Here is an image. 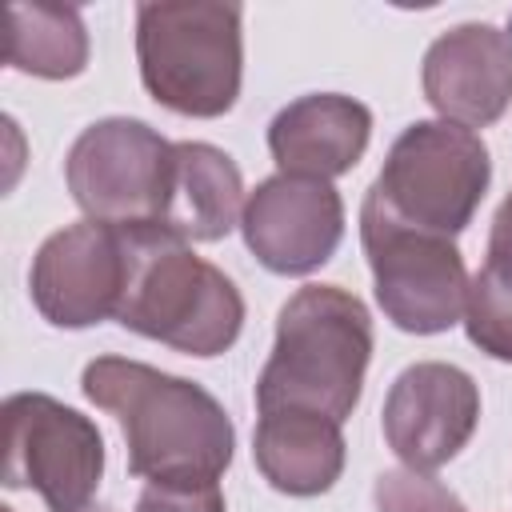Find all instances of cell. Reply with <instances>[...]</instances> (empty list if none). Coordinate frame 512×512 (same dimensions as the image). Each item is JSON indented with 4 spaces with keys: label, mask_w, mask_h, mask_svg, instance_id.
<instances>
[{
    "label": "cell",
    "mask_w": 512,
    "mask_h": 512,
    "mask_svg": "<svg viewBox=\"0 0 512 512\" xmlns=\"http://www.w3.org/2000/svg\"><path fill=\"white\" fill-rule=\"evenodd\" d=\"M80 388L116 416L132 476L148 484H216L228 472L236 428L224 404L196 380L128 356H96Z\"/></svg>",
    "instance_id": "6da1fadb"
},
{
    "label": "cell",
    "mask_w": 512,
    "mask_h": 512,
    "mask_svg": "<svg viewBox=\"0 0 512 512\" xmlns=\"http://www.w3.org/2000/svg\"><path fill=\"white\" fill-rule=\"evenodd\" d=\"M124 292L116 320L148 340L188 356H220L244 328V296L188 240L160 224L120 228Z\"/></svg>",
    "instance_id": "7a4b0ae2"
},
{
    "label": "cell",
    "mask_w": 512,
    "mask_h": 512,
    "mask_svg": "<svg viewBox=\"0 0 512 512\" xmlns=\"http://www.w3.org/2000/svg\"><path fill=\"white\" fill-rule=\"evenodd\" d=\"M372 360V316L340 284H304L276 316L272 356L256 380V408H308L348 420Z\"/></svg>",
    "instance_id": "3957f363"
},
{
    "label": "cell",
    "mask_w": 512,
    "mask_h": 512,
    "mask_svg": "<svg viewBox=\"0 0 512 512\" xmlns=\"http://www.w3.org/2000/svg\"><path fill=\"white\" fill-rule=\"evenodd\" d=\"M244 12L220 0H160L136 8L140 80L156 104L212 120L232 112L244 76Z\"/></svg>",
    "instance_id": "277c9868"
},
{
    "label": "cell",
    "mask_w": 512,
    "mask_h": 512,
    "mask_svg": "<svg viewBox=\"0 0 512 512\" xmlns=\"http://www.w3.org/2000/svg\"><path fill=\"white\" fill-rule=\"evenodd\" d=\"M492 180V156L472 128L452 120H416L408 124L368 188L396 220L456 240Z\"/></svg>",
    "instance_id": "5b68a950"
},
{
    "label": "cell",
    "mask_w": 512,
    "mask_h": 512,
    "mask_svg": "<svg viewBox=\"0 0 512 512\" xmlns=\"http://www.w3.org/2000/svg\"><path fill=\"white\" fill-rule=\"evenodd\" d=\"M360 240L376 280V304L412 336H436L464 320L468 268L456 240L396 220L376 196L360 204Z\"/></svg>",
    "instance_id": "8992f818"
},
{
    "label": "cell",
    "mask_w": 512,
    "mask_h": 512,
    "mask_svg": "<svg viewBox=\"0 0 512 512\" xmlns=\"http://www.w3.org/2000/svg\"><path fill=\"white\" fill-rule=\"evenodd\" d=\"M4 416V488H32L48 512H88L104 476L100 428L48 392H12Z\"/></svg>",
    "instance_id": "52a82bcc"
},
{
    "label": "cell",
    "mask_w": 512,
    "mask_h": 512,
    "mask_svg": "<svg viewBox=\"0 0 512 512\" xmlns=\"http://www.w3.org/2000/svg\"><path fill=\"white\" fill-rule=\"evenodd\" d=\"M172 144L144 120L108 116L88 124L64 160V180L88 220L112 228L160 224L168 204Z\"/></svg>",
    "instance_id": "ba28073f"
},
{
    "label": "cell",
    "mask_w": 512,
    "mask_h": 512,
    "mask_svg": "<svg viewBox=\"0 0 512 512\" xmlns=\"http://www.w3.org/2000/svg\"><path fill=\"white\" fill-rule=\"evenodd\" d=\"M380 424L404 468L436 472L472 440L480 424V388L456 364H408L384 396Z\"/></svg>",
    "instance_id": "9c48e42d"
},
{
    "label": "cell",
    "mask_w": 512,
    "mask_h": 512,
    "mask_svg": "<svg viewBox=\"0 0 512 512\" xmlns=\"http://www.w3.org/2000/svg\"><path fill=\"white\" fill-rule=\"evenodd\" d=\"M248 252L276 276H308L332 260L344 236V200L332 180L268 176L260 180L240 216Z\"/></svg>",
    "instance_id": "30bf717a"
},
{
    "label": "cell",
    "mask_w": 512,
    "mask_h": 512,
    "mask_svg": "<svg viewBox=\"0 0 512 512\" xmlns=\"http://www.w3.org/2000/svg\"><path fill=\"white\" fill-rule=\"evenodd\" d=\"M32 304L52 328H92L120 308L124 292V240L120 228L80 220L52 232L28 272Z\"/></svg>",
    "instance_id": "8fae6325"
},
{
    "label": "cell",
    "mask_w": 512,
    "mask_h": 512,
    "mask_svg": "<svg viewBox=\"0 0 512 512\" xmlns=\"http://www.w3.org/2000/svg\"><path fill=\"white\" fill-rule=\"evenodd\" d=\"M424 100L460 128H488L512 104V32L456 24L436 36L420 68Z\"/></svg>",
    "instance_id": "7c38bea8"
},
{
    "label": "cell",
    "mask_w": 512,
    "mask_h": 512,
    "mask_svg": "<svg viewBox=\"0 0 512 512\" xmlns=\"http://www.w3.org/2000/svg\"><path fill=\"white\" fill-rule=\"evenodd\" d=\"M372 136V112L340 92H308L284 104L268 124V152L284 176L332 180L360 164Z\"/></svg>",
    "instance_id": "4fadbf2b"
},
{
    "label": "cell",
    "mask_w": 512,
    "mask_h": 512,
    "mask_svg": "<svg viewBox=\"0 0 512 512\" xmlns=\"http://www.w3.org/2000/svg\"><path fill=\"white\" fill-rule=\"evenodd\" d=\"M244 200V180L228 152L204 140L172 144V176L160 228L188 244H212L240 224Z\"/></svg>",
    "instance_id": "5bb4252c"
},
{
    "label": "cell",
    "mask_w": 512,
    "mask_h": 512,
    "mask_svg": "<svg viewBox=\"0 0 512 512\" xmlns=\"http://www.w3.org/2000/svg\"><path fill=\"white\" fill-rule=\"evenodd\" d=\"M260 476L284 496H320L344 472L340 420L308 408H264L252 436Z\"/></svg>",
    "instance_id": "9a60e30c"
},
{
    "label": "cell",
    "mask_w": 512,
    "mask_h": 512,
    "mask_svg": "<svg viewBox=\"0 0 512 512\" xmlns=\"http://www.w3.org/2000/svg\"><path fill=\"white\" fill-rule=\"evenodd\" d=\"M8 68L40 80H72L88 68V28L68 4H12L8 8Z\"/></svg>",
    "instance_id": "2e32d148"
},
{
    "label": "cell",
    "mask_w": 512,
    "mask_h": 512,
    "mask_svg": "<svg viewBox=\"0 0 512 512\" xmlns=\"http://www.w3.org/2000/svg\"><path fill=\"white\" fill-rule=\"evenodd\" d=\"M464 332L484 356L512 364V252L508 248H488L484 268L468 280Z\"/></svg>",
    "instance_id": "e0dca14e"
},
{
    "label": "cell",
    "mask_w": 512,
    "mask_h": 512,
    "mask_svg": "<svg viewBox=\"0 0 512 512\" xmlns=\"http://www.w3.org/2000/svg\"><path fill=\"white\" fill-rule=\"evenodd\" d=\"M376 512H468L440 480L412 468H388L372 488Z\"/></svg>",
    "instance_id": "ac0fdd59"
},
{
    "label": "cell",
    "mask_w": 512,
    "mask_h": 512,
    "mask_svg": "<svg viewBox=\"0 0 512 512\" xmlns=\"http://www.w3.org/2000/svg\"><path fill=\"white\" fill-rule=\"evenodd\" d=\"M136 512H224L220 484H148Z\"/></svg>",
    "instance_id": "d6986e66"
},
{
    "label": "cell",
    "mask_w": 512,
    "mask_h": 512,
    "mask_svg": "<svg viewBox=\"0 0 512 512\" xmlns=\"http://www.w3.org/2000/svg\"><path fill=\"white\" fill-rule=\"evenodd\" d=\"M488 248H508V252H512V192L504 196V204H500V208H496V216H492Z\"/></svg>",
    "instance_id": "ffe728a7"
},
{
    "label": "cell",
    "mask_w": 512,
    "mask_h": 512,
    "mask_svg": "<svg viewBox=\"0 0 512 512\" xmlns=\"http://www.w3.org/2000/svg\"><path fill=\"white\" fill-rule=\"evenodd\" d=\"M0 512H16V508H0ZM88 512H112V508H100V504H96V508H88Z\"/></svg>",
    "instance_id": "44dd1931"
}]
</instances>
